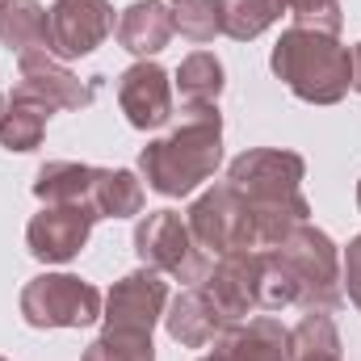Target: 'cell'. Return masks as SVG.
I'll list each match as a JSON object with an SVG mask.
<instances>
[{
	"instance_id": "obj_24",
	"label": "cell",
	"mask_w": 361,
	"mask_h": 361,
	"mask_svg": "<svg viewBox=\"0 0 361 361\" xmlns=\"http://www.w3.org/2000/svg\"><path fill=\"white\" fill-rule=\"evenodd\" d=\"M173 25L189 42H214L223 34V4L219 0H173Z\"/></svg>"
},
{
	"instance_id": "obj_5",
	"label": "cell",
	"mask_w": 361,
	"mask_h": 361,
	"mask_svg": "<svg viewBox=\"0 0 361 361\" xmlns=\"http://www.w3.org/2000/svg\"><path fill=\"white\" fill-rule=\"evenodd\" d=\"M101 290L72 273H38L21 290V319L30 328H89L101 319Z\"/></svg>"
},
{
	"instance_id": "obj_20",
	"label": "cell",
	"mask_w": 361,
	"mask_h": 361,
	"mask_svg": "<svg viewBox=\"0 0 361 361\" xmlns=\"http://www.w3.org/2000/svg\"><path fill=\"white\" fill-rule=\"evenodd\" d=\"M290 361H341V332L328 311H307L290 328Z\"/></svg>"
},
{
	"instance_id": "obj_2",
	"label": "cell",
	"mask_w": 361,
	"mask_h": 361,
	"mask_svg": "<svg viewBox=\"0 0 361 361\" xmlns=\"http://www.w3.org/2000/svg\"><path fill=\"white\" fill-rule=\"evenodd\" d=\"M269 68L307 105H336L353 89V51L319 30H302V25L281 30Z\"/></svg>"
},
{
	"instance_id": "obj_22",
	"label": "cell",
	"mask_w": 361,
	"mask_h": 361,
	"mask_svg": "<svg viewBox=\"0 0 361 361\" xmlns=\"http://www.w3.org/2000/svg\"><path fill=\"white\" fill-rule=\"evenodd\" d=\"M223 4V34L235 42H252L286 13V0H219Z\"/></svg>"
},
{
	"instance_id": "obj_31",
	"label": "cell",
	"mask_w": 361,
	"mask_h": 361,
	"mask_svg": "<svg viewBox=\"0 0 361 361\" xmlns=\"http://www.w3.org/2000/svg\"><path fill=\"white\" fill-rule=\"evenodd\" d=\"M202 361H214V357H202Z\"/></svg>"
},
{
	"instance_id": "obj_29",
	"label": "cell",
	"mask_w": 361,
	"mask_h": 361,
	"mask_svg": "<svg viewBox=\"0 0 361 361\" xmlns=\"http://www.w3.org/2000/svg\"><path fill=\"white\" fill-rule=\"evenodd\" d=\"M4 109H8V101H4V97H0V118H4Z\"/></svg>"
},
{
	"instance_id": "obj_25",
	"label": "cell",
	"mask_w": 361,
	"mask_h": 361,
	"mask_svg": "<svg viewBox=\"0 0 361 361\" xmlns=\"http://www.w3.org/2000/svg\"><path fill=\"white\" fill-rule=\"evenodd\" d=\"M80 361H156V345L147 332H114L105 328Z\"/></svg>"
},
{
	"instance_id": "obj_9",
	"label": "cell",
	"mask_w": 361,
	"mask_h": 361,
	"mask_svg": "<svg viewBox=\"0 0 361 361\" xmlns=\"http://www.w3.org/2000/svg\"><path fill=\"white\" fill-rule=\"evenodd\" d=\"M164 311H169V281H164V273L143 265V269L126 273L122 281H114V290L105 294L101 319L114 332H147L152 336V328L164 319Z\"/></svg>"
},
{
	"instance_id": "obj_11",
	"label": "cell",
	"mask_w": 361,
	"mask_h": 361,
	"mask_svg": "<svg viewBox=\"0 0 361 361\" xmlns=\"http://www.w3.org/2000/svg\"><path fill=\"white\" fill-rule=\"evenodd\" d=\"M47 25H51L55 59H85L114 34V4L109 0H55L47 8Z\"/></svg>"
},
{
	"instance_id": "obj_19",
	"label": "cell",
	"mask_w": 361,
	"mask_h": 361,
	"mask_svg": "<svg viewBox=\"0 0 361 361\" xmlns=\"http://www.w3.org/2000/svg\"><path fill=\"white\" fill-rule=\"evenodd\" d=\"M92 210H97V219H135V214H143V180L130 169H97Z\"/></svg>"
},
{
	"instance_id": "obj_32",
	"label": "cell",
	"mask_w": 361,
	"mask_h": 361,
	"mask_svg": "<svg viewBox=\"0 0 361 361\" xmlns=\"http://www.w3.org/2000/svg\"><path fill=\"white\" fill-rule=\"evenodd\" d=\"M0 361H4V357H0Z\"/></svg>"
},
{
	"instance_id": "obj_23",
	"label": "cell",
	"mask_w": 361,
	"mask_h": 361,
	"mask_svg": "<svg viewBox=\"0 0 361 361\" xmlns=\"http://www.w3.org/2000/svg\"><path fill=\"white\" fill-rule=\"evenodd\" d=\"M47 118H51V109H42V105L8 101V109L0 118V147L4 152H34L47 135Z\"/></svg>"
},
{
	"instance_id": "obj_18",
	"label": "cell",
	"mask_w": 361,
	"mask_h": 361,
	"mask_svg": "<svg viewBox=\"0 0 361 361\" xmlns=\"http://www.w3.org/2000/svg\"><path fill=\"white\" fill-rule=\"evenodd\" d=\"M0 42L17 59L30 51H51L47 8L38 0H0Z\"/></svg>"
},
{
	"instance_id": "obj_8",
	"label": "cell",
	"mask_w": 361,
	"mask_h": 361,
	"mask_svg": "<svg viewBox=\"0 0 361 361\" xmlns=\"http://www.w3.org/2000/svg\"><path fill=\"white\" fill-rule=\"evenodd\" d=\"M197 290L210 298V307L227 319L240 324L261 311V252H227L202 273Z\"/></svg>"
},
{
	"instance_id": "obj_1",
	"label": "cell",
	"mask_w": 361,
	"mask_h": 361,
	"mask_svg": "<svg viewBox=\"0 0 361 361\" xmlns=\"http://www.w3.org/2000/svg\"><path fill=\"white\" fill-rule=\"evenodd\" d=\"M223 160V114L219 105H185L180 122L139 152V173L160 197H189L214 177Z\"/></svg>"
},
{
	"instance_id": "obj_27",
	"label": "cell",
	"mask_w": 361,
	"mask_h": 361,
	"mask_svg": "<svg viewBox=\"0 0 361 361\" xmlns=\"http://www.w3.org/2000/svg\"><path fill=\"white\" fill-rule=\"evenodd\" d=\"M341 286L349 290V302L361 311V235L349 240V248L341 257Z\"/></svg>"
},
{
	"instance_id": "obj_3",
	"label": "cell",
	"mask_w": 361,
	"mask_h": 361,
	"mask_svg": "<svg viewBox=\"0 0 361 361\" xmlns=\"http://www.w3.org/2000/svg\"><path fill=\"white\" fill-rule=\"evenodd\" d=\"M273 252L281 257L286 273L294 277L298 307H307V311H332V307H341V294H345V286H341V252H336V244H332L328 231H319L315 223H302Z\"/></svg>"
},
{
	"instance_id": "obj_12",
	"label": "cell",
	"mask_w": 361,
	"mask_h": 361,
	"mask_svg": "<svg viewBox=\"0 0 361 361\" xmlns=\"http://www.w3.org/2000/svg\"><path fill=\"white\" fill-rule=\"evenodd\" d=\"M21 76L13 85V101H30V105H42V109H85L92 105V89L72 76L51 51H30L17 59Z\"/></svg>"
},
{
	"instance_id": "obj_28",
	"label": "cell",
	"mask_w": 361,
	"mask_h": 361,
	"mask_svg": "<svg viewBox=\"0 0 361 361\" xmlns=\"http://www.w3.org/2000/svg\"><path fill=\"white\" fill-rule=\"evenodd\" d=\"M353 89L361 92V42L353 47Z\"/></svg>"
},
{
	"instance_id": "obj_17",
	"label": "cell",
	"mask_w": 361,
	"mask_h": 361,
	"mask_svg": "<svg viewBox=\"0 0 361 361\" xmlns=\"http://www.w3.org/2000/svg\"><path fill=\"white\" fill-rule=\"evenodd\" d=\"M97 169L76 160H51L34 177V197L42 206H92Z\"/></svg>"
},
{
	"instance_id": "obj_10",
	"label": "cell",
	"mask_w": 361,
	"mask_h": 361,
	"mask_svg": "<svg viewBox=\"0 0 361 361\" xmlns=\"http://www.w3.org/2000/svg\"><path fill=\"white\" fill-rule=\"evenodd\" d=\"M97 223L92 206H42L25 227V248L42 265H68L85 252Z\"/></svg>"
},
{
	"instance_id": "obj_15",
	"label": "cell",
	"mask_w": 361,
	"mask_h": 361,
	"mask_svg": "<svg viewBox=\"0 0 361 361\" xmlns=\"http://www.w3.org/2000/svg\"><path fill=\"white\" fill-rule=\"evenodd\" d=\"M114 34H118L122 51H130V55H139V59L160 55V51L169 47V38L177 34V25H173V8L160 4V0H135V4L118 17Z\"/></svg>"
},
{
	"instance_id": "obj_4",
	"label": "cell",
	"mask_w": 361,
	"mask_h": 361,
	"mask_svg": "<svg viewBox=\"0 0 361 361\" xmlns=\"http://www.w3.org/2000/svg\"><path fill=\"white\" fill-rule=\"evenodd\" d=\"M185 223H189V235L197 248L214 252V257H227V252H257V219H252V206L223 180V185H210L206 193L193 197V206L185 210Z\"/></svg>"
},
{
	"instance_id": "obj_21",
	"label": "cell",
	"mask_w": 361,
	"mask_h": 361,
	"mask_svg": "<svg viewBox=\"0 0 361 361\" xmlns=\"http://www.w3.org/2000/svg\"><path fill=\"white\" fill-rule=\"evenodd\" d=\"M227 85V72L219 63V55L210 51H193L185 55L177 68V89L185 105H219V92Z\"/></svg>"
},
{
	"instance_id": "obj_16",
	"label": "cell",
	"mask_w": 361,
	"mask_h": 361,
	"mask_svg": "<svg viewBox=\"0 0 361 361\" xmlns=\"http://www.w3.org/2000/svg\"><path fill=\"white\" fill-rule=\"evenodd\" d=\"M164 328H169V336L177 341L180 349H206V345L227 328V319L210 307V298H206L197 286H189V290H180L177 298L169 302Z\"/></svg>"
},
{
	"instance_id": "obj_13",
	"label": "cell",
	"mask_w": 361,
	"mask_h": 361,
	"mask_svg": "<svg viewBox=\"0 0 361 361\" xmlns=\"http://www.w3.org/2000/svg\"><path fill=\"white\" fill-rule=\"evenodd\" d=\"M118 105L135 130H156L173 122V80L160 63L139 59L118 76Z\"/></svg>"
},
{
	"instance_id": "obj_6",
	"label": "cell",
	"mask_w": 361,
	"mask_h": 361,
	"mask_svg": "<svg viewBox=\"0 0 361 361\" xmlns=\"http://www.w3.org/2000/svg\"><path fill=\"white\" fill-rule=\"evenodd\" d=\"M302 177H307V160L286 147H252V152L235 156L227 169V185L248 206L302 202Z\"/></svg>"
},
{
	"instance_id": "obj_26",
	"label": "cell",
	"mask_w": 361,
	"mask_h": 361,
	"mask_svg": "<svg viewBox=\"0 0 361 361\" xmlns=\"http://www.w3.org/2000/svg\"><path fill=\"white\" fill-rule=\"evenodd\" d=\"M286 13H294V25L302 30H319V34H341L345 25V13H341V0H286Z\"/></svg>"
},
{
	"instance_id": "obj_14",
	"label": "cell",
	"mask_w": 361,
	"mask_h": 361,
	"mask_svg": "<svg viewBox=\"0 0 361 361\" xmlns=\"http://www.w3.org/2000/svg\"><path fill=\"white\" fill-rule=\"evenodd\" d=\"M210 357L214 361H290V332L269 315L240 319V324H227L214 336V353Z\"/></svg>"
},
{
	"instance_id": "obj_7",
	"label": "cell",
	"mask_w": 361,
	"mask_h": 361,
	"mask_svg": "<svg viewBox=\"0 0 361 361\" xmlns=\"http://www.w3.org/2000/svg\"><path fill=\"white\" fill-rule=\"evenodd\" d=\"M135 252L147 269L177 277V281H202V248L189 235V223L177 210H152L135 227Z\"/></svg>"
},
{
	"instance_id": "obj_30",
	"label": "cell",
	"mask_w": 361,
	"mask_h": 361,
	"mask_svg": "<svg viewBox=\"0 0 361 361\" xmlns=\"http://www.w3.org/2000/svg\"><path fill=\"white\" fill-rule=\"evenodd\" d=\"M357 206H361V180H357Z\"/></svg>"
}]
</instances>
